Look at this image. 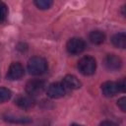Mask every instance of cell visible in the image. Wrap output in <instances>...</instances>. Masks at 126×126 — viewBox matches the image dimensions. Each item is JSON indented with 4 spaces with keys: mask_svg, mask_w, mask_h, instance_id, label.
I'll return each mask as SVG.
<instances>
[{
    "mask_svg": "<svg viewBox=\"0 0 126 126\" xmlns=\"http://www.w3.org/2000/svg\"><path fill=\"white\" fill-rule=\"evenodd\" d=\"M3 119L11 122V123H17V124H28L32 122V119L29 117H23V116H15L11 114H3Z\"/></svg>",
    "mask_w": 126,
    "mask_h": 126,
    "instance_id": "obj_11",
    "label": "cell"
},
{
    "mask_svg": "<svg viewBox=\"0 0 126 126\" xmlns=\"http://www.w3.org/2000/svg\"><path fill=\"white\" fill-rule=\"evenodd\" d=\"M117 105L119 106V108L123 112H125L126 111V97L125 96H122L121 98H119L118 101H117Z\"/></svg>",
    "mask_w": 126,
    "mask_h": 126,
    "instance_id": "obj_17",
    "label": "cell"
},
{
    "mask_svg": "<svg viewBox=\"0 0 126 126\" xmlns=\"http://www.w3.org/2000/svg\"><path fill=\"white\" fill-rule=\"evenodd\" d=\"M70 126H83V125H80V124H77V123H73V124H71Z\"/></svg>",
    "mask_w": 126,
    "mask_h": 126,
    "instance_id": "obj_20",
    "label": "cell"
},
{
    "mask_svg": "<svg viewBox=\"0 0 126 126\" xmlns=\"http://www.w3.org/2000/svg\"><path fill=\"white\" fill-rule=\"evenodd\" d=\"M8 15V8L4 3H0V24H2Z\"/></svg>",
    "mask_w": 126,
    "mask_h": 126,
    "instance_id": "obj_16",
    "label": "cell"
},
{
    "mask_svg": "<svg viewBox=\"0 0 126 126\" xmlns=\"http://www.w3.org/2000/svg\"><path fill=\"white\" fill-rule=\"evenodd\" d=\"M117 87H118V91L121 93L125 92V79H121L119 82H117Z\"/></svg>",
    "mask_w": 126,
    "mask_h": 126,
    "instance_id": "obj_18",
    "label": "cell"
},
{
    "mask_svg": "<svg viewBox=\"0 0 126 126\" xmlns=\"http://www.w3.org/2000/svg\"><path fill=\"white\" fill-rule=\"evenodd\" d=\"M78 69L85 76L93 75L96 69L95 59L92 56H84L78 61Z\"/></svg>",
    "mask_w": 126,
    "mask_h": 126,
    "instance_id": "obj_2",
    "label": "cell"
},
{
    "mask_svg": "<svg viewBox=\"0 0 126 126\" xmlns=\"http://www.w3.org/2000/svg\"><path fill=\"white\" fill-rule=\"evenodd\" d=\"M11 95H12V93H11V91L9 89H7V88H0V103L9 100Z\"/></svg>",
    "mask_w": 126,
    "mask_h": 126,
    "instance_id": "obj_15",
    "label": "cell"
},
{
    "mask_svg": "<svg viewBox=\"0 0 126 126\" xmlns=\"http://www.w3.org/2000/svg\"><path fill=\"white\" fill-rule=\"evenodd\" d=\"M101 92H102L103 95H105L107 97L114 96L119 92L118 91V87H117V83L111 82V81L104 82L101 85Z\"/></svg>",
    "mask_w": 126,
    "mask_h": 126,
    "instance_id": "obj_10",
    "label": "cell"
},
{
    "mask_svg": "<svg viewBox=\"0 0 126 126\" xmlns=\"http://www.w3.org/2000/svg\"><path fill=\"white\" fill-rule=\"evenodd\" d=\"M33 4L40 10H46L52 6L53 2L51 0H35Z\"/></svg>",
    "mask_w": 126,
    "mask_h": 126,
    "instance_id": "obj_14",
    "label": "cell"
},
{
    "mask_svg": "<svg viewBox=\"0 0 126 126\" xmlns=\"http://www.w3.org/2000/svg\"><path fill=\"white\" fill-rule=\"evenodd\" d=\"M24 67L20 62H13L9 69H8V73H7V79L11 80V81H15V80H19L24 76Z\"/></svg>",
    "mask_w": 126,
    "mask_h": 126,
    "instance_id": "obj_5",
    "label": "cell"
},
{
    "mask_svg": "<svg viewBox=\"0 0 126 126\" xmlns=\"http://www.w3.org/2000/svg\"><path fill=\"white\" fill-rule=\"evenodd\" d=\"M104 65L109 71H117L122 66V60L115 54H108L104 58Z\"/></svg>",
    "mask_w": 126,
    "mask_h": 126,
    "instance_id": "obj_6",
    "label": "cell"
},
{
    "mask_svg": "<svg viewBox=\"0 0 126 126\" xmlns=\"http://www.w3.org/2000/svg\"><path fill=\"white\" fill-rule=\"evenodd\" d=\"M45 82L39 79H33L27 83L26 85V92L29 95L34 96L37 94H40L45 90Z\"/></svg>",
    "mask_w": 126,
    "mask_h": 126,
    "instance_id": "obj_3",
    "label": "cell"
},
{
    "mask_svg": "<svg viewBox=\"0 0 126 126\" xmlns=\"http://www.w3.org/2000/svg\"><path fill=\"white\" fill-rule=\"evenodd\" d=\"M111 42L115 47L118 48H125L126 47V34L125 32H118L115 33L111 37Z\"/></svg>",
    "mask_w": 126,
    "mask_h": 126,
    "instance_id": "obj_12",
    "label": "cell"
},
{
    "mask_svg": "<svg viewBox=\"0 0 126 126\" xmlns=\"http://www.w3.org/2000/svg\"><path fill=\"white\" fill-rule=\"evenodd\" d=\"M89 39L94 44H101L105 39V34L101 31H93L89 34Z\"/></svg>",
    "mask_w": 126,
    "mask_h": 126,
    "instance_id": "obj_13",
    "label": "cell"
},
{
    "mask_svg": "<svg viewBox=\"0 0 126 126\" xmlns=\"http://www.w3.org/2000/svg\"><path fill=\"white\" fill-rule=\"evenodd\" d=\"M47 70V62L44 58L39 56L32 57L28 62V71L33 76H38Z\"/></svg>",
    "mask_w": 126,
    "mask_h": 126,
    "instance_id": "obj_1",
    "label": "cell"
},
{
    "mask_svg": "<svg viewBox=\"0 0 126 126\" xmlns=\"http://www.w3.org/2000/svg\"><path fill=\"white\" fill-rule=\"evenodd\" d=\"M85 48H86L85 40L82 38H79V37L70 38L66 44V49H67L68 53H70L72 55L82 53L85 50Z\"/></svg>",
    "mask_w": 126,
    "mask_h": 126,
    "instance_id": "obj_4",
    "label": "cell"
},
{
    "mask_svg": "<svg viewBox=\"0 0 126 126\" xmlns=\"http://www.w3.org/2000/svg\"><path fill=\"white\" fill-rule=\"evenodd\" d=\"M62 85L64 86L65 89H69V90H78L82 86L80 80L74 75H66L63 78Z\"/></svg>",
    "mask_w": 126,
    "mask_h": 126,
    "instance_id": "obj_9",
    "label": "cell"
},
{
    "mask_svg": "<svg viewBox=\"0 0 126 126\" xmlns=\"http://www.w3.org/2000/svg\"><path fill=\"white\" fill-rule=\"evenodd\" d=\"M65 93L62 83H52L47 88V95L51 98H60L65 95Z\"/></svg>",
    "mask_w": 126,
    "mask_h": 126,
    "instance_id": "obj_7",
    "label": "cell"
},
{
    "mask_svg": "<svg viewBox=\"0 0 126 126\" xmlns=\"http://www.w3.org/2000/svg\"><path fill=\"white\" fill-rule=\"evenodd\" d=\"M99 126H117L114 122H112V121H108V120H105V121H102L100 124H99Z\"/></svg>",
    "mask_w": 126,
    "mask_h": 126,
    "instance_id": "obj_19",
    "label": "cell"
},
{
    "mask_svg": "<svg viewBox=\"0 0 126 126\" xmlns=\"http://www.w3.org/2000/svg\"><path fill=\"white\" fill-rule=\"evenodd\" d=\"M15 104L21 108L29 109L34 105V99L29 94H20L15 99Z\"/></svg>",
    "mask_w": 126,
    "mask_h": 126,
    "instance_id": "obj_8",
    "label": "cell"
}]
</instances>
